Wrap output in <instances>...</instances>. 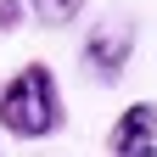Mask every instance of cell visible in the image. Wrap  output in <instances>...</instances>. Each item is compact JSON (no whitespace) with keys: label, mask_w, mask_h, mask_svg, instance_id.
I'll return each mask as SVG.
<instances>
[{"label":"cell","mask_w":157,"mask_h":157,"mask_svg":"<svg viewBox=\"0 0 157 157\" xmlns=\"http://www.w3.org/2000/svg\"><path fill=\"white\" fill-rule=\"evenodd\" d=\"M0 124L11 135H23V140H39V135L62 129V95H56L51 67L28 62L6 90H0Z\"/></svg>","instance_id":"obj_1"},{"label":"cell","mask_w":157,"mask_h":157,"mask_svg":"<svg viewBox=\"0 0 157 157\" xmlns=\"http://www.w3.org/2000/svg\"><path fill=\"white\" fill-rule=\"evenodd\" d=\"M129 45H135V28L124 17H107V23H95V34L84 39V67L95 78H118L129 62Z\"/></svg>","instance_id":"obj_2"},{"label":"cell","mask_w":157,"mask_h":157,"mask_svg":"<svg viewBox=\"0 0 157 157\" xmlns=\"http://www.w3.org/2000/svg\"><path fill=\"white\" fill-rule=\"evenodd\" d=\"M112 157H157V101H135L112 124Z\"/></svg>","instance_id":"obj_3"},{"label":"cell","mask_w":157,"mask_h":157,"mask_svg":"<svg viewBox=\"0 0 157 157\" xmlns=\"http://www.w3.org/2000/svg\"><path fill=\"white\" fill-rule=\"evenodd\" d=\"M28 6H34V17L45 28H62V23H73V17L84 11V0H28Z\"/></svg>","instance_id":"obj_4"},{"label":"cell","mask_w":157,"mask_h":157,"mask_svg":"<svg viewBox=\"0 0 157 157\" xmlns=\"http://www.w3.org/2000/svg\"><path fill=\"white\" fill-rule=\"evenodd\" d=\"M0 28H17V0H0Z\"/></svg>","instance_id":"obj_5"}]
</instances>
